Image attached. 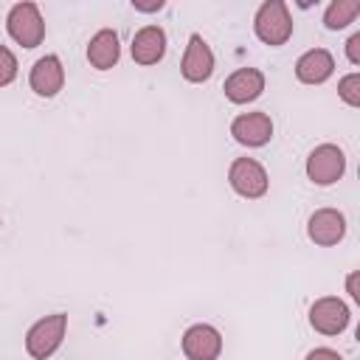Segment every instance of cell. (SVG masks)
<instances>
[{
	"instance_id": "cell-1",
	"label": "cell",
	"mask_w": 360,
	"mask_h": 360,
	"mask_svg": "<svg viewBox=\"0 0 360 360\" xmlns=\"http://www.w3.org/2000/svg\"><path fill=\"white\" fill-rule=\"evenodd\" d=\"M256 37L264 45H284L292 37V17L284 0H264L253 20Z\"/></svg>"
},
{
	"instance_id": "cell-2",
	"label": "cell",
	"mask_w": 360,
	"mask_h": 360,
	"mask_svg": "<svg viewBox=\"0 0 360 360\" xmlns=\"http://www.w3.org/2000/svg\"><path fill=\"white\" fill-rule=\"evenodd\" d=\"M65 329H68V315H65V312L45 315L42 321H37V323L28 329V335H25V352H28L34 360H48V357L62 346Z\"/></svg>"
},
{
	"instance_id": "cell-3",
	"label": "cell",
	"mask_w": 360,
	"mask_h": 360,
	"mask_svg": "<svg viewBox=\"0 0 360 360\" xmlns=\"http://www.w3.org/2000/svg\"><path fill=\"white\" fill-rule=\"evenodd\" d=\"M8 34L14 42H20L22 48H37L45 39V22L42 14L37 8V3H17L8 11Z\"/></svg>"
},
{
	"instance_id": "cell-4",
	"label": "cell",
	"mask_w": 360,
	"mask_h": 360,
	"mask_svg": "<svg viewBox=\"0 0 360 360\" xmlns=\"http://www.w3.org/2000/svg\"><path fill=\"white\" fill-rule=\"evenodd\" d=\"M343 172H346V155L335 143H321L307 158V177L315 186H332L343 177Z\"/></svg>"
},
{
	"instance_id": "cell-5",
	"label": "cell",
	"mask_w": 360,
	"mask_h": 360,
	"mask_svg": "<svg viewBox=\"0 0 360 360\" xmlns=\"http://www.w3.org/2000/svg\"><path fill=\"white\" fill-rule=\"evenodd\" d=\"M228 180H231V188L248 200H256L267 191V172L253 158H236L228 169Z\"/></svg>"
},
{
	"instance_id": "cell-6",
	"label": "cell",
	"mask_w": 360,
	"mask_h": 360,
	"mask_svg": "<svg viewBox=\"0 0 360 360\" xmlns=\"http://www.w3.org/2000/svg\"><path fill=\"white\" fill-rule=\"evenodd\" d=\"M309 323L321 335H340L349 326V307L335 295H323L309 307Z\"/></svg>"
},
{
	"instance_id": "cell-7",
	"label": "cell",
	"mask_w": 360,
	"mask_h": 360,
	"mask_svg": "<svg viewBox=\"0 0 360 360\" xmlns=\"http://www.w3.org/2000/svg\"><path fill=\"white\" fill-rule=\"evenodd\" d=\"M222 352V335L208 323H194L183 335V354L188 360H217Z\"/></svg>"
},
{
	"instance_id": "cell-8",
	"label": "cell",
	"mask_w": 360,
	"mask_h": 360,
	"mask_svg": "<svg viewBox=\"0 0 360 360\" xmlns=\"http://www.w3.org/2000/svg\"><path fill=\"white\" fill-rule=\"evenodd\" d=\"M307 233L321 248L338 245L343 239V233H346V217L338 208H318L307 222Z\"/></svg>"
},
{
	"instance_id": "cell-9",
	"label": "cell",
	"mask_w": 360,
	"mask_h": 360,
	"mask_svg": "<svg viewBox=\"0 0 360 360\" xmlns=\"http://www.w3.org/2000/svg\"><path fill=\"white\" fill-rule=\"evenodd\" d=\"M180 70H183V79L186 82H205V79H211V73H214V53H211L208 42L200 34H191L188 37V45H186Z\"/></svg>"
},
{
	"instance_id": "cell-10",
	"label": "cell",
	"mask_w": 360,
	"mask_h": 360,
	"mask_svg": "<svg viewBox=\"0 0 360 360\" xmlns=\"http://www.w3.org/2000/svg\"><path fill=\"white\" fill-rule=\"evenodd\" d=\"M231 135L242 146H264L273 138V121L267 112H242L233 118Z\"/></svg>"
},
{
	"instance_id": "cell-11",
	"label": "cell",
	"mask_w": 360,
	"mask_h": 360,
	"mask_svg": "<svg viewBox=\"0 0 360 360\" xmlns=\"http://www.w3.org/2000/svg\"><path fill=\"white\" fill-rule=\"evenodd\" d=\"M28 82H31V90H34L37 96H45V98L56 96V93L62 90V84H65V68H62L59 56L48 53V56H42V59H37L34 68H31Z\"/></svg>"
},
{
	"instance_id": "cell-12",
	"label": "cell",
	"mask_w": 360,
	"mask_h": 360,
	"mask_svg": "<svg viewBox=\"0 0 360 360\" xmlns=\"http://www.w3.org/2000/svg\"><path fill=\"white\" fill-rule=\"evenodd\" d=\"M222 90H225L228 101L248 104V101H253V98L262 96V90H264V73L256 70V68H239V70H233L225 79Z\"/></svg>"
},
{
	"instance_id": "cell-13",
	"label": "cell",
	"mask_w": 360,
	"mask_h": 360,
	"mask_svg": "<svg viewBox=\"0 0 360 360\" xmlns=\"http://www.w3.org/2000/svg\"><path fill=\"white\" fill-rule=\"evenodd\" d=\"M132 59L138 65H155L163 59L166 53V31L160 25H143L135 37H132Z\"/></svg>"
},
{
	"instance_id": "cell-14",
	"label": "cell",
	"mask_w": 360,
	"mask_h": 360,
	"mask_svg": "<svg viewBox=\"0 0 360 360\" xmlns=\"http://www.w3.org/2000/svg\"><path fill=\"white\" fill-rule=\"evenodd\" d=\"M332 70H335V59L326 48H312L295 62V76L304 84H321L332 76Z\"/></svg>"
},
{
	"instance_id": "cell-15",
	"label": "cell",
	"mask_w": 360,
	"mask_h": 360,
	"mask_svg": "<svg viewBox=\"0 0 360 360\" xmlns=\"http://www.w3.org/2000/svg\"><path fill=\"white\" fill-rule=\"evenodd\" d=\"M121 56V45H118V34L112 28H101L90 45H87V62L98 70H110Z\"/></svg>"
},
{
	"instance_id": "cell-16",
	"label": "cell",
	"mask_w": 360,
	"mask_h": 360,
	"mask_svg": "<svg viewBox=\"0 0 360 360\" xmlns=\"http://www.w3.org/2000/svg\"><path fill=\"white\" fill-rule=\"evenodd\" d=\"M357 14H360V0H332L329 8H326V14H323V25L329 31H340Z\"/></svg>"
},
{
	"instance_id": "cell-17",
	"label": "cell",
	"mask_w": 360,
	"mask_h": 360,
	"mask_svg": "<svg viewBox=\"0 0 360 360\" xmlns=\"http://www.w3.org/2000/svg\"><path fill=\"white\" fill-rule=\"evenodd\" d=\"M338 96H340L349 107H360V73L343 76L340 84H338Z\"/></svg>"
},
{
	"instance_id": "cell-18",
	"label": "cell",
	"mask_w": 360,
	"mask_h": 360,
	"mask_svg": "<svg viewBox=\"0 0 360 360\" xmlns=\"http://www.w3.org/2000/svg\"><path fill=\"white\" fill-rule=\"evenodd\" d=\"M14 79H17V56L6 45H0V87L11 84Z\"/></svg>"
},
{
	"instance_id": "cell-19",
	"label": "cell",
	"mask_w": 360,
	"mask_h": 360,
	"mask_svg": "<svg viewBox=\"0 0 360 360\" xmlns=\"http://www.w3.org/2000/svg\"><path fill=\"white\" fill-rule=\"evenodd\" d=\"M346 56H349L352 65H360V31L349 37V42H346Z\"/></svg>"
},
{
	"instance_id": "cell-20",
	"label": "cell",
	"mask_w": 360,
	"mask_h": 360,
	"mask_svg": "<svg viewBox=\"0 0 360 360\" xmlns=\"http://www.w3.org/2000/svg\"><path fill=\"white\" fill-rule=\"evenodd\" d=\"M307 360H343L335 349H312L309 354H307Z\"/></svg>"
},
{
	"instance_id": "cell-21",
	"label": "cell",
	"mask_w": 360,
	"mask_h": 360,
	"mask_svg": "<svg viewBox=\"0 0 360 360\" xmlns=\"http://www.w3.org/2000/svg\"><path fill=\"white\" fill-rule=\"evenodd\" d=\"M132 8H135V11H158V8H163V0H152V3L132 0Z\"/></svg>"
},
{
	"instance_id": "cell-22",
	"label": "cell",
	"mask_w": 360,
	"mask_h": 360,
	"mask_svg": "<svg viewBox=\"0 0 360 360\" xmlns=\"http://www.w3.org/2000/svg\"><path fill=\"white\" fill-rule=\"evenodd\" d=\"M346 290H349V295H352L354 301H360V290H357V270H354V273H349V278H346Z\"/></svg>"
}]
</instances>
